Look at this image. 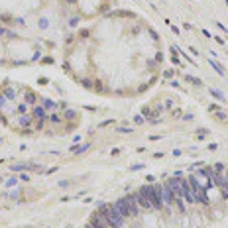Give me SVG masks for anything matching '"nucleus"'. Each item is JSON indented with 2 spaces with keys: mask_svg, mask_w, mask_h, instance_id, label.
<instances>
[{
  "mask_svg": "<svg viewBox=\"0 0 228 228\" xmlns=\"http://www.w3.org/2000/svg\"><path fill=\"white\" fill-rule=\"evenodd\" d=\"M114 208H116L124 218L136 216V214L140 212V208H138L136 201H134V195H126V197H122V199H118V201L114 203Z\"/></svg>",
  "mask_w": 228,
  "mask_h": 228,
  "instance_id": "obj_1",
  "label": "nucleus"
},
{
  "mask_svg": "<svg viewBox=\"0 0 228 228\" xmlns=\"http://www.w3.org/2000/svg\"><path fill=\"white\" fill-rule=\"evenodd\" d=\"M140 193L150 201V205H152L153 210L163 208V203H161V185H146V187H142V189H140Z\"/></svg>",
  "mask_w": 228,
  "mask_h": 228,
  "instance_id": "obj_2",
  "label": "nucleus"
},
{
  "mask_svg": "<svg viewBox=\"0 0 228 228\" xmlns=\"http://www.w3.org/2000/svg\"><path fill=\"white\" fill-rule=\"evenodd\" d=\"M98 212L106 218L114 228H122V226H124V220H126V218H124L118 210L114 208V205H100V210H98Z\"/></svg>",
  "mask_w": 228,
  "mask_h": 228,
  "instance_id": "obj_3",
  "label": "nucleus"
},
{
  "mask_svg": "<svg viewBox=\"0 0 228 228\" xmlns=\"http://www.w3.org/2000/svg\"><path fill=\"white\" fill-rule=\"evenodd\" d=\"M187 183H189V187H191V191H193V195H195V201H197V203H203V205H206V203H208V199H206L205 187L199 183V181H197L193 175H189Z\"/></svg>",
  "mask_w": 228,
  "mask_h": 228,
  "instance_id": "obj_4",
  "label": "nucleus"
},
{
  "mask_svg": "<svg viewBox=\"0 0 228 228\" xmlns=\"http://www.w3.org/2000/svg\"><path fill=\"white\" fill-rule=\"evenodd\" d=\"M161 203H163V206H173V203H175V193L167 183L161 185Z\"/></svg>",
  "mask_w": 228,
  "mask_h": 228,
  "instance_id": "obj_5",
  "label": "nucleus"
},
{
  "mask_svg": "<svg viewBox=\"0 0 228 228\" xmlns=\"http://www.w3.org/2000/svg\"><path fill=\"white\" fill-rule=\"evenodd\" d=\"M210 179H212V181H214V183L222 189V195L228 197V179H226V175H222V173H218V171H214V169H212Z\"/></svg>",
  "mask_w": 228,
  "mask_h": 228,
  "instance_id": "obj_6",
  "label": "nucleus"
},
{
  "mask_svg": "<svg viewBox=\"0 0 228 228\" xmlns=\"http://www.w3.org/2000/svg\"><path fill=\"white\" fill-rule=\"evenodd\" d=\"M134 195V201H136V205H138V208H142V210H153L152 205H150V201L146 199V197L142 195L140 191H136V193H132Z\"/></svg>",
  "mask_w": 228,
  "mask_h": 228,
  "instance_id": "obj_7",
  "label": "nucleus"
},
{
  "mask_svg": "<svg viewBox=\"0 0 228 228\" xmlns=\"http://www.w3.org/2000/svg\"><path fill=\"white\" fill-rule=\"evenodd\" d=\"M181 199H185L187 203H197V201H195V195H193V191H191V187H189V183H187V179H185L183 191H181Z\"/></svg>",
  "mask_w": 228,
  "mask_h": 228,
  "instance_id": "obj_8",
  "label": "nucleus"
},
{
  "mask_svg": "<svg viewBox=\"0 0 228 228\" xmlns=\"http://www.w3.org/2000/svg\"><path fill=\"white\" fill-rule=\"evenodd\" d=\"M30 114H32V118H37V120H47V118H49L44 106H35V108H32Z\"/></svg>",
  "mask_w": 228,
  "mask_h": 228,
  "instance_id": "obj_9",
  "label": "nucleus"
},
{
  "mask_svg": "<svg viewBox=\"0 0 228 228\" xmlns=\"http://www.w3.org/2000/svg\"><path fill=\"white\" fill-rule=\"evenodd\" d=\"M32 114H24L22 118H20V126H24V128H28V126H32Z\"/></svg>",
  "mask_w": 228,
  "mask_h": 228,
  "instance_id": "obj_10",
  "label": "nucleus"
},
{
  "mask_svg": "<svg viewBox=\"0 0 228 228\" xmlns=\"http://www.w3.org/2000/svg\"><path fill=\"white\" fill-rule=\"evenodd\" d=\"M4 97H6V100H16V88H6L4 91Z\"/></svg>",
  "mask_w": 228,
  "mask_h": 228,
  "instance_id": "obj_11",
  "label": "nucleus"
},
{
  "mask_svg": "<svg viewBox=\"0 0 228 228\" xmlns=\"http://www.w3.org/2000/svg\"><path fill=\"white\" fill-rule=\"evenodd\" d=\"M44 108H45V110H47V108L53 110V108H55V102H53V100H49V98H44Z\"/></svg>",
  "mask_w": 228,
  "mask_h": 228,
  "instance_id": "obj_12",
  "label": "nucleus"
},
{
  "mask_svg": "<svg viewBox=\"0 0 228 228\" xmlns=\"http://www.w3.org/2000/svg\"><path fill=\"white\" fill-rule=\"evenodd\" d=\"M35 102V95L33 93H26V104H33Z\"/></svg>",
  "mask_w": 228,
  "mask_h": 228,
  "instance_id": "obj_13",
  "label": "nucleus"
},
{
  "mask_svg": "<svg viewBox=\"0 0 228 228\" xmlns=\"http://www.w3.org/2000/svg\"><path fill=\"white\" fill-rule=\"evenodd\" d=\"M199 175H203V177H210V175H212V167H205V169H201Z\"/></svg>",
  "mask_w": 228,
  "mask_h": 228,
  "instance_id": "obj_14",
  "label": "nucleus"
},
{
  "mask_svg": "<svg viewBox=\"0 0 228 228\" xmlns=\"http://www.w3.org/2000/svg\"><path fill=\"white\" fill-rule=\"evenodd\" d=\"M210 95H212V97H216L218 100H224V95H222V93H218L216 88H210Z\"/></svg>",
  "mask_w": 228,
  "mask_h": 228,
  "instance_id": "obj_15",
  "label": "nucleus"
},
{
  "mask_svg": "<svg viewBox=\"0 0 228 228\" xmlns=\"http://www.w3.org/2000/svg\"><path fill=\"white\" fill-rule=\"evenodd\" d=\"M187 83H193V85H197V87L201 85V81H199L197 77H189V75H187Z\"/></svg>",
  "mask_w": 228,
  "mask_h": 228,
  "instance_id": "obj_16",
  "label": "nucleus"
},
{
  "mask_svg": "<svg viewBox=\"0 0 228 228\" xmlns=\"http://www.w3.org/2000/svg\"><path fill=\"white\" fill-rule=\"evenodd\" d=\"M210 65L214 67V69H216V71H218V73H220V75H224V69H222V67L218 65V63H214V61H210Z\"/></svg>",
  "mask_w": 228,
  "mask_h": 228,
  "instance_id": "obj_17",
  "label": "nucleus"
},
{
  "mask_svg": "<svg viewBox=\"0 0 228 228\" xmlns=\"http://www.w3.org/2000/svg\"><path fill=\"white\" fill-rule=\"evenodd\" d=\"M75 116H77V112H73V110H67V112H65V118H71V120H73Z\"/></svg>",
  "mask_w": 228,
  "mask_h": 228,
  "instance_id": "obj_18",
  "label": "nucleus"
},
{
  "mask_svg": "<svg viewBox=\"0 0 228 228\" xmlns=\"http://www.w3.org/2000/svg\"><path fill=\"white\" fill-rule=\"evenodd\" d=\"M88 148H91V144H85V146H81V148L77 150V153H83V152H87Z\"/></svg>",
  "mask_w": 228,
  "mask_h": 228,
  "instance_id": "obj_19",
  "label": "nucleus"
},
{
  "mask_svg": "<svg viewBox=\"0 0 228 228\" xmlns=\"http://www.w3.org/2000/svg\"><path fill=\"white\" fill-rule=\"evenodd\" d=\"M87 228H104V226H100V224H97V222H88Z\"/></svg>",
  "mask_w": 228,
  "mask_h": 228,
  "instance_id": "obj_20",
  "label": "nucleus"
},
{
  "mask_svg": "<svg viewBox=\"0 0 228 228\" xmlns=\"http://www.w3.org/2000/svg\"><path fill=\"white\" fill-rule=\"evenodd\" d=\"M108 124H112V120H104V122H100L98 128H104V126H108Z\"/></svg>",
  "mask_w": 228,
  "mask_h": 228,
  "instance_id": "obj_21",
  "label": "nucleus"
},
{
  "mask_svg": "<svg viewBox=\"0 0 228 228\" xmlns=\"http://www.w3.org/2000/svg\"><path fill=\"white\" fill-rule=\"evenodd\" d=\"M4 102H6V97H4V95H2V93H0V108H2V106H4Z\"/></svg>",
  "mask_w": 228,
  "mask_h": 228,
  "instance_id": "obj_22",
  "label": "nucleus"
},
{
  "mask_svg": "<svg viewBox=\"0 0 228 228\" xmlns=\"http://www.w3.org/2000/svg\"><path fill=\"white\" fill-rule=\"evenodd\" d=\"M49 118L53 120V122H59V120H61V116H57V114H53V116H49Z\"/></svg>",
  "mask_w": 228,
  "mask_h": 228,
  "instance_id": "obj_23",
  "label": "nucleus"
},
{
  "mask_svg": "<svg viewBox=\"0 0 228 228\" xmlns=\"http://www.w3.org/2000/svg\"><path fill=\"white\" fill-rule=\"evenodd\" d=\"M67 2H69V4H73V2H75V0H67Z\"/></svg>",
  "mask_w": 228,
  "mask_h": 228,
  "instance_id": "obj_24",
  "label": "nucleus"
},
{
  "mask_svg": "<svg viewBox=\"0 0 228 228\" xmlns=\"http://www.w3.org/2000/svg\"><path fill=\"white\" fill-rule=\"evenodd\" d=\"M226 179H228V173H226Z\"/></svg>",
  "mask_w": 228,
  "mask_h": 228,
  "instance_id": "obj_25",
  "label": "nucleus"
}]
</instances>
